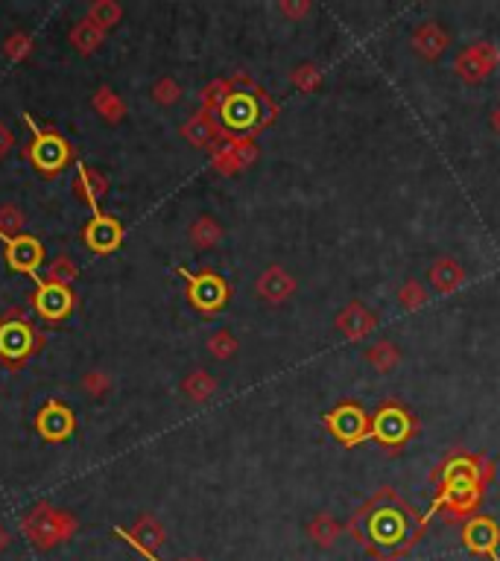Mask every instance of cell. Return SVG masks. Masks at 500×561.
Wrapping results in <instances>:
<instances>
[{
  "mask_svg": "<svg viewBox=\"0 0 500 561\" xmlns=\"http://www.w3.org/2000/svg\"><path fill=\"white\" fill-rule=\"evenodd\" d=\"M220 114L231 129H249V126L258 120V103H254L252 94H234L231 91V97L220 109Z\"/></svg>",
  "mask_w": 500,
  "mask_h": 561,
  "instance_id": "cell-16",
  "label": "cell"
},
{
  "mask_svg": "<svg viewBox=\"0 0 500 561\" xmlns=\"http://www.w3.org/2000/svg\"><path fill=\"white\" fill-rule=\"evenodd\" d=\"M401 532H404V521H401V515H396V512H378L375 521H371V535H375L378 541H384V544L398 541Z\"/></svg>",
  "mask_w": 500,
  "mask_h": 561,
  "instance_id": "cell-29",
  "label": "cell"
},
{
  "mask_svg": "<svg viewBox=\"0 0 500 561\" xmlns=\"http://www.w3.org/2000/svg\"><path fill=\"white\" fill-rule=\"evenodd\" d=\"M126 538L141 549V553L146 556H153L155 549H162L164 541H167V532H164V526L155 521L153 515H141L138 521L132 524V529L126 532Z\"/></svg>",
  "mask_w": 500,
  "mask_h": 561,
  "instance_id": "cell-15",
  "label": "cell"
},
{
  "mask_svg": "<svg viewBox=\"0 0 500 561\" xmlns=\"http://www.w3.org/2000/svg\"><path fill=\"white\" fill-rule=\"evenodd\" d=\"M182 275L190 281V301H194L199 310H220L229 299V287L226 281L214 272H202V275H188L182 269Z\"/></svg>",
  "mask_w": 500,
  "mask_h": 561,
  "instance_id": "cell-6",
  "label": "cell"
},
{
  "mask_svg": "<svg viewBox=\"0 0 500 561\" xmlns=\"http://www.w3.org/2000/svg\"><path fill=\"white\" fill-rule=\"evenodd\" d=\"M21 526H24L27 538L36 547H56V544L68 541V538L73 535V529H77V521H73L68 512L53 509V506L41 503V506H36V509H29L24 515Z\"/></svg>",
  "mask_w": 500,
  "mask_h": 561,
  "instance_id": "cell-1",
  "label": "cell"
},
{
  "mask_svg": "<svg viewBox=\"0 0 500 561\" xmlns=\"http://www.w3.org/2000/svg\"><path fill=\"white\" fill-rule=\"evenodd\" d=\"M254 290L263 301L270 304H284L290 295L296 293V278L284 267H270L258 275V281H254Z\"/></svg>",
  "mask_w": 500,
  "mask_h": 561,
  "instance_id": "cell-9",
  "label": "cell"
},
{
  "mask_svg": "<svg viewBox=\"0 0 500 561\" xmlns=\"http://www.w3.org/2000/svg\"><path fill=\"white\" fill-rule=\"evenodd\" d=\"M229 97H231L229 82H211V86L202 91V105H205V111H220Z\"/></svg>",
  "mask_w": 500,
  "mask_h": 561,
  "instance_id": "cell-38",
  "label": "cell"
},
{
  "mask_svg": "<svg viewBox=\"0 0 500 561\" xmlns=\"http://www.w3.org/2000/svg\"><path fill=\"white\" fill-rule=\"evenodd\" d=\"M307 535H311V541L319 549H331L339 541V535H343V526H339V521L331 512H319L313 521L307 524Z\"/></svg>",
  "mask_w": 500,
  "mask_h": 561,
  "instance_id": "cell-23",
  "label": "cell"
},
{
  "mask_svg": "<svg viewBox=\"0 0 500 561\" xmlns=\"http://www.w3.org/2000/svg\"><path fill=\"white\" fill-rule=\"evenodd\" d=\"M68 41L73 47H77V53H82V56H88V53H97L103 45H105V29L94 27L91 21H77V24L71 27L68 33Z\"/></svg>",
  "mask_w": 500,
  "mask_h": 561,
  "instance_id": "cell-24",
  "label": "cell"
},
{
  "mask_svg": "<svg viewBox=\"0 0 500 561\" xmlns=\"http://www.w3.org/2000/svg\"><path fill=\"white\" fill-rule=\"evenodd\" d=\"M222 226L214 219V217H208V214H202L196 217L194 222H190V228H188V240H190V246L199 249V252H208V249H214L220 246V240H222Z\"/></svg>",
  "mask_w": 500,
  "mask_h": 561,
  "instance_id": "cell-22",
  "label": "cell"
},
{
  "mask_svg": "<svg viewBox=\"0 0 500 561\" xmlns=\"http://www.w3.org/2000/svg\"><path fill=\"white\" fill-rule=\"evenodd\" d=\"M311 4H307V0H284L281 4V12L287 15V18H293V21H299V18H304L307 12H311Z\"/></svg>",
  "mask_w": 500,
  "mask_h": 561,
  "instance_id": "cell-41",
  "label": "cell"
},
{
  "mask_svg": "<svg viewBox=\"0 0 500 561\" xmlns=\"http://www.w3.org/2000/svg\"><path fill=\"white\" fill-rule=\"evenodd\" d=\"M153 100L162 105V109H173V105L182 100V86H179V82L173 79V77H162V79H155L153 82Z\"/></svg>",
  "mask_w": 500,
  "mask_h": 561,
  "instance_id": "cell-35",
  "label": "cell"
},
{
  "mask_svg": "<svg viewBox=\"0 0 500 561\" xmlns=\"http://www.w3.org/2000/svg\"><path fill=\"white\" fill-rule=\"evenodd\" d=\"M205 348H208L214 359H231L234 354L240 351V342H238V336H234L231 331H214L208 336Z\"/></svg>",
  "mask_w": 500,
  "mask_h": 561,
  "instance_id": "cell-33",
  "label": "cell"
},
{
  "mask_svg": "<svg viewBox=\"0 0 500 561\" xmlns=\"http://www.w3.org/2000/svg\"><path fill=\"white\" fill-rule=\"evenodd\" d=\"M121 18H123V9L121 4H114V0H97V4H91L88 12H85V21H91L94 27L105 29V33H109L114 24H121Z\"/></svg>",
  "mask_w": 500,
  "mask_h": 561,
  "instance_id": "cell-28",
  "label": "cell"
},
{
  "mask_svg": "<svg viewBox=\"0 0 500 561\" xmlns=\"http://www.w3.org/2000/svg\"><path fill=\"white\" fill-rule=\"evenodd\" d=\"M497 62H500V50L495 45H488V41H480V45L465 47L456 56V73L468 82H480L497 68Z\"/></svg>",
  "mask_w": 500,
  "mask_h": 561,
  "instance_id": "cell-5",
  "label": "cell"
},
{
  "mask_svg": "<svg viewBox=\"0 0 500 561\" xmlns=\"http://www.w3.org/2000/svg\"><path fill=\"white\" fill-rule=\"evenodd\" d=\"M24 222H27V214L21 210V205L4 202L0 205V240L18 237V231L24 228Z\"/></svg>",
  "mask_w": 500,
  "mask_h": 561,
  "instance_id": "cell-32",
  "label": "cell"
},
{
  "mask_svg": "<svg viewBox=\"0 0 500 561\" xmlns=\"http://www.w3.org/2000/svg\"><path fill=\"white\" fill-rule=\"evenodd\" d=\"M0 50H4V56L9 62H24V59L33 56L36 41H33V36H29V33H24V29H18V33L4 38V47H0Z\"/></svg>",
  "mask_w": 500,
  "mask_h": 561,
  "instance_id": "cell-30",
  "label": "cell"
},
{
  "mask_svg": "<svg viewBox=\"0 0 500 561\" xmlns=\"http://www.w3.org/2000/svg\"><path fill=\"white\" fill-rule=\"evenodd\" d=\"M24 120H27V126L36 135V144H33V150H29V158L36 161L38 170H45V173L62 170V167H65V161L71 158V146L62 141L56 132H41L38 126H36V120L29 118V114H24Z\"/></svg>",
  "mask_w": 500,
  "mask_h": 561,
  "instance_id": "cell-3",
  "label": "cell"
},
{
  "mask_svg": "<svg viewBox=\"0 0 500 561\" xmlns=\"http://www.w3.org/2000/svg\"><path fill=\"white\" fill-rule=\"evenodd\" d=\"M410 416L398 407H387L380 409V416L375 418V436L380 441H389V444H398L410 436Z\"/></svg>",
  "mask_w": 500,
  "mask_h": 561,
  "instance_id": "cell-18",
  "label": "cell"
},
{
  "mask_svg": "<svg viewBox=\"0 0 500 561\" xmlns=\"http://www.w3.org/2000/svg\"><path fill=\"white\" fill-rule=\"evenodd\" d=\"M121 240H123V228H121V222H117L114 217H91L88 222V228H85V243L94 249V252H114L117 246H121Z\"/></svg>",
  "mask_w": 500,
  "mask_h": 561,
  "instance_id": "cell-12",
  "label": "cell"
},
{
  "mask_svg": "<svg viewBox=\"0 0 500 561\" xmlns=\"http://www.w3.org/2000/svg\"><path fill=\"white\" fill-rule=\"evenodd\" d=\"M492 129L500 135V105H497V109L492 111Z\"/></svg>",
  "mask_w": 500,
  "mask_h": 561,
  "instance_id": "cell-44",
  "label": "cell"
},
{
  "mask_svg": "<svg viewBox=\"0 0 500 561\" xmlns=\"http://www.w3.org/2000/svg\"><path fill=\"white\" fill-rule=\"evenodd\" d=\"M334 325H337V331L346 336V340L360 342V340H366L369 334H375L378 319H375V313H371L366 304L348 301L343 310L337 313V322Z\"/></svg>",
  "mask_w": 500,
  "mask_h": 561,
  "instance_id": "cell-8",
  "label": "cell"
},
{
  "mask_svg": "<svg viewBox=\"0 0 500 561\" xmlns=\"http://www.w3.org/2000/svg\"><path fill=\"white\" fill-rule=\"evenodd\" d=\"M91 109L100 114L105 123H121L126 118V103L117 97L109 86H100L91 97Z\"/></svg>",
  "mask_w": 500,
  "mask_h": 561,
  "instance_id": "cell-27",
  "label": "cell"
},
{
  "mask_svg": "<svg viewBox=\"0 0 500 561\" xmlns=\"http://www.w3.org/2000/svg\"><path fill=\"white\" fill-rule=\"evenodd\" d=\"M77 190L85 196V202L91 205V214L100 217V199L109 194V178H105L100 170H94V167L88 164H79V182H77Z\"/></svg>",
  "mask_w": 500,
  "mask_h": 561,
  "instance_id": "cell-19",
  "label": "cell"
},
{
  "mask_svg": "<svg viewBox=\"0 0 500 561\" xmlns=\"http://www.w3.org/2000/svg\"><path fill=\"white\" fill-rule=\"evenodd\" d=\"M112 389H114V380H112L109 372H103V368H91V372L82 375V392L85 395L103 400Z\"/></svg>",
  "mask_w": 500,
  "mask_h": 561,
  "instance_id": "cell-34",
  "label": "cell"
},
{
  "mask_svg": "<svg viewBox=\"0 0 500 561\" xmlns=\"http://www.w3.org/2000/svg\"><path fill=\"white\" fill-rule=\"evenodd\" d=\"M328 427H331L334 436L346 444H357L360 439L369 436L366 412L354 404H343L337 412H331V416H328Z\"/></svg>",
  "mask_w": 500,
  "mask_h": 561,
  "instance_id": "cell-7",
  "label": "cell"
},
{
  "mask_svg": "<svg viewBox=\"0 0 500 561\" xmlns=\"http://www.w3.org/2000/svg\"><path fill=\"white\" fill-rule=\"evenodd\" d=\"M229 144H231V150H234V155H238V161L243 167L254 164V158H258V146H254L249 137H238V141H229Z\"/></svg>",
  "mask_w": 500,
  "mask_h": 561,
  "instance_id": "cell-40",
  "label": "cell"
},
{
  "mask_svg": "<svg viewBox=\"0 0 500 561\" xmlns=\"http://www.w3.org/2000/svg\"><path fill=\"white\" fill-rule=\"evenodd\" d=\"M214 170L222 176H234L238 170H243V164L238 161V155H234L231 144H222L214 150Z\"/></svg>",
  "mask_w": 500,
  "mask_h": 561,
  "instance_id": "cell-39",
  "label": "cell"
},
{
  "mask_svg": "<svg viewBox=\"0 0 500 561\" xmlns=\"http://www.w3.org/2000/svg\"><path fill=\"white\" fill-rule=\"evenodd\" d=\"M217 392V380L211 377L205 368H194L190 375H185L182 380V395L188 400H194V404H205V400L214 398Z\"/></svg>",
  "mask_w": 500,
  "mask_h": 561,
  "instance_id": "cell-26",
  "label": "cell"
},
{
  "mask_svg": "<svg viewBox=\"0 0 500 561\" xmlns=\"http://www.w3.org/2000/svg\"><path fill=\"white\" fill-rule=\"evenodd\" d=\"M290 82L296 88H302L304 94H313L319 86H322V70L316 65H299L290 73Z\"/></svg>",
  "mask_w": 500,
  "mask_h": 561,
  "instance_id": "cell-37",
  "label": "cell"
},
{
  "mask_svg": "<svg viewBox=\"0 0 500 561\" xmlns=\"http://www.w3.org/2000/svg\"><path fill=\"white\" fill-rule=\"evenodd\" d=\"M442 500L451 503V512H468L477 500H480L477 471L468 462H454L451 468L445 471Z\"/></svg>",
  "mask_w": 500,
  "mask_h": 561,
  "instance_id": "cell-2",
  "label": "cell"
},
{
  "mask_svg": "<svg viewBox=\"0 0 500 561\" xmlns=\"http://www.w3.org/2000/svg\"><path fill=\"white\" fill-rule=\"evenodd\" d=\"M462 281H465V269L456 263L454 258H439L430 267V287L436 293H442V295H448L454 290H460L462 287Z\"/></svg>",
  "mask_w": 500,
  "mask_h": 561,
  "instance_id": "cell-21",
  "label": "cell"
},
{
  "mask_svg": "<svg viewBox=\"0 0 500 561\" xmlns=\"http://www.w3.org/2000/svg\"><path fill=\"white\" fill-rule=\"evenodd\" d=\"M71 307H73V295L68 287H56V284L38 281L36 310L45 316V319H62V316L71 313Z\"/></svg>",
  "mask_w": 500,
  "mask_h": 561,
  "instance_id": "cell-14",
  "label": "cell"
},
{
  "mask_svg": "<svg viewBox=\"0 0 500 561\" xmlns=\"http://www.w3.org/2000/svg\"><path fill=\"white\" fill-rule=\"evenodd\" d=\"M12 146H15V135H12V129H9L4 120H0V158H6Z\"/></svg>",
  "mask_w": 500,
  "mask_h": 561,
  "instance_id": "cell-42",
  "label": "cell"
},
{
  "mask_svg": "<svg viewBox=\"0 0 500 561\" xmlns=\"http://www.w3.org/2000/svg\"><path fill=\"white\" fill-rule=\"evenodd\" d=\"M6 243V258H9V267H12L15 272H27L33 275L36 267L41 260H45V249L38 246V240L33 237H9L4 240Z\"/></svg>",
  "mask_w": 500,
  "mask_h": 561,
  "instance_id": "cell-11",
  "label": "cell"
},
{
  "mask_svg": "<svg viewBox=\"0 0 500 561\" xmlns=\"http://www.w3.org/2000/svg\"><path fill=\"white\" fill-rule=\"evenodd\" d=\"M217 135H220V126L214 118H211V111H205V109L194 114V118L182 126V137L190 146H199V150H205V146L214 144Z\"/></svg>",
  "mask_w": 500,
  "mask_h": 561,
  "instance_id": "cell-20",
  "label": "cell"
},
{
  "mask_svg": "<svg viewBox=\"0 0 500 561\" xmlns=\"http://www.w3.org/2000/svg\"><path fill=\"white\" fill-rule=\"evenodd\" d=\"M77 275H79V269H77V263H73L71 258H53L50 260V267H47V281L45 284H56V287H68L71 290V284L77 281Z\"/></svg>",
  "mask_w": 500,
  "mask_h": 561,
  "instance_id": "cell-31",
  "label": "cell"
},
{
  "mask_svg": "<svg viewBox=\"0 0 500 561\" xmlns=\"http://www.w3.org/2000/svg\"><path fill=\"white\" fill-rule=\"evenodd\" d=\"M398 301L404 310H421L424 304H428V290H424L421 281H407L404 287L398 290Z\"/></svg>",
  "mask_w": 500,
  "mask_h": 561,
  "instance_id": "cell-36",
  "label": "cell"
},
{
  "mask_svg": "<svg viewBox=\"0 0 500 561\" xmlns=\"http://www.w3.org/2000/svg\"><path fill=\"white\" fill-rule=\"evenodd\" d=\"M462 541L471 553L492 556L497 561L495 549L500 544V529H497L495 521H488V517H474V521H468L465 529H462Z\"/></svg>",
  "mask_w": 500,
  "mask_h": 561,
  "instance_id": "cell-10",
  "label": "cell"
},
{
  "mask_svg": "<svg viewBox=\"0 0 500 561\" xmlns=\"http://www.w3.org/2000/svg\"><path fill=\"white\" fill-rule=\"evenodd\" d=\"M366 363L380 375L396 372V368L401 366V348L396 342H389V340H378L375 345L366 348Z\"/></svg>",
  "mask_w": 500,
  "mask_h": 561,
  "instance_id": "cell-25",
  "label": "cell"
},
{
  "mask_svg": "<svg viewBox=\"0 0 500 561\" xmlns=\"http://www.w3.org/2000/svg\"><path fill=\"white\" fill-rule=\"evenodd\" d=\"M412 50L419 53L424 59H439L445 47H448V33L442 29V24H436V21H424V24L416 27V33H412Z\"/></svg>",
  "mask_w": 500,
  "mask_h": 561,
  "instance_id": "cell-17",
  "label": "cell"
},
{
  "mask_svg": "<svg viewBox=\"0 0 500 561\" xmlns=\"http://www.w3.org/2000/svg\"><path fill=\"white\" fill-rule=\"evenodd\" d=\"M194 561H196V558H194Z\"/></svg>",
  "mask_w": 500,
  "mask_h": 561,
  "instance_id": "cell-45",
  "label": "cell"
},
{
  "mask_svg": "<svg viewBox=\"0 0 500 561\" xmlns=\"http://www.w3.org/2000/svg\"><path fill=\"white\" fill-rule=\"evenodd\" d=\"M9 544H12V532L6 529V524H0V553H4Z\"/></svg>",
  "mask_w": 500,
  "mask_h": 561,
  "instance_id": "cell-43",
  "label": "cell"
},
{
  "mask_svg": "<svg viewBox=\"0 0 500 561\" xmlns=\"http://www.w3.org/2000/svg\"><path fill=\"white\" fill-rule=\"evenodd\" d=\"M41 342L45 340H41V336L24 319L0 322V357H6L12 366H18V359L33 354Z\"/></svg>",
  "mask_w": 500,
  "mask_h": 561,
  "instance_id": "cell-4",
  "label": "cell"
},
{
  "mask_svg": "<svg viewBox=\"0 0 500 561\" xmlns=\"http://www.w3.org/2000/svg\"><path fill=\"white\" fill-rule=\"evenodd\" d=\"M38 433L53 441L68 439L73 433V412L68 407H62L59 400H50V404L38 412Z\"/></svg>",
  "mask_w": 500,
  "mask_h": 561,
  "instance_id": "cell-13",
  "label": "cell"
}]
</instances>
